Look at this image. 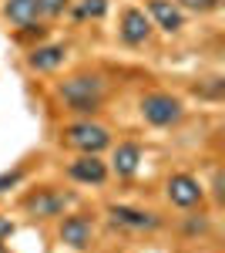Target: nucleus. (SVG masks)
Returning a JSON list of instances; mask_svg holds the SVG:
<instances>
[{
	"label": "nucleus",
	"instance_id": "obj_21",
	"mask_svg": "<svg viewBox=\"0 0 225 253\" xmlns=\"http://www.w3.org/2000/svg\"><path fill=\"white\" fill-rule=\"evenodd\" d=\"M0 253H7V247H3V243H0Z\"/></svg>",
	"mask_w": 225,
	"mask_h": 253
},
{
	"label": "nucleus",
	"instance_id": "obj_1",
	"mask_svg": "<svg viewBox=\"0 0 225 253\" xmlns=\"http://www.w3.org/2000/svg\"><path fill=\"white\" fill-rule=\"evenodd\" d=\"M57 98L64 101L67 112L91 118L94 112H101V105L108 98V81L97 71H74V75H67L57 84Z\"/></svg>",
	"mask_w": 225,
	"mask_h": 253
},
{
	"label": "nucleus",
	"instance_id": "obj_13",
	"mask_svg": "<svg viewBox=\"0 0 225 253\" xmlns=\"http://www.w3.org/2000/svg\"><path fill=\"white\" fill-rule=\"evenodd\" d=\"M64 58H67V47H64V44H37V47L27 54V64H31L34 71H40V75H51V71H57V68L64 64Z\"/></svg>",
	"mask_w": 225,
	"mask_h": 253
},
{
	"label": "nucleus",
	"instance_id": "obj_15",
	"mask_svg": "<svg viewBox=\"0 0 225 253\" xmlns=\"http://www.w3.org/2000/svg\"><path fill=\"white\" fill-rule=\"evenodd\" d=\"M24 175H27V169H24V166L3 169V172H0V196H3V193H10V189H17L20 182H24Z\"/></svg>",
	"mask_w": 225,
	"mask_h": 253
},
{
	"label": "nucleus",
	"instance_id": "obj_16",
	"mask_svg": "<svg viewBox=\"0 0 225 253\" xmlns=\"http://www.w3.org/2000/svg\"><path fill=\"white\" fill-rule=\"evenodd\" d=\"M175 3L188 14H212V10L222 7V0H175Z\"/></svg>",
	"mask_w": 225,
	"mask_h": 253
},
{
	"label": "nucleus",
	"instance_id": "obj_7",
	"mask_svg": "<svg viewBox=\"0 0 225 253\" xmlns=\"http://www.w3.org/2000/svg\"><path fill=\"white\" fill-rule=\"evenodd\" d=\"M57 240L71 250H88L94 240V219L88 213H64L57 226Z\"/></svg>",
	"mask_w": 225,
	"mask_h": 253
},
{
	"label": "nucleus",
	"instance_id": "obj_9",
	"mask_svg": "<svg viewBox=\"0 0 225 253\" xmlns=\"http://www.w3.org/2000/svg\"><path fill=\"white\" fill-rule=\"evenodd\" d=\"M145 14H148L151 27H158L165 34H178L185 27V10L175 0H145Z\"/></svg>",
	"mask_w": 225,
	"mask_h": 253
},
{
	"label": "nucleus",
	"instance_id": "obj_17",
	"mask_svg": "<svg viewBox=\"0 0 225 253\" xmlns=\"http://www.w3.org/2000/svg\"><path fill=\"white\" fill-rule=\"evenodd\" d=\"M37 7L44 17H61V14H67L71 0H37Z\"/></svg>",
	"mask_w": 225,
	"mask_h": 253
},
{
	"label": "nucleus",
	"instance_id": "obj_2",
	"mask_svg": "<svg viewBox=\"0 0 225 253\" xmlns=\"http://www.w3.org/2000/svg\"><path fill=\"white\" fill-rule=\"evenodd\" d=\"M61 142L67 149H74L81 156H101L108 145H111V132L101 125V122H91V118H81V122H71L64 128Z\"/></svg>",
	"mask_w": 225,
	"mask_h": 253
},
{
	"label": "nucleus",
	"instance_id": "obj_10",
	"mask_svg": "<svg viewBox=\"0 0 225 253\" xmlns=\"http://www.w3.org/2000/svg\"><path fill=\"white\" fill-rule=\"evenodd\" d=\"M67 175H71L74 182H81V186H104L108 175H111V169H108V162L101 156H77L74 162L67 166Z\"/></svg>",
	"mask_w": 225,
	"mask_h": 253
},
{
	"label": "nucleus",
	"instance_id": "obj_6",
	"mask_svg": "<svg viewBox=\"0 0 225 253\" xmlns=\"http://www.w3.org/2000/svg\"><path fill=\"white\" fill-rule=\"evenodd\" d=\"M165 196H168L171 206H178V210H195L205 199V186L192 172H175L168 179V186H165Z\"/></svg>",
	"mask_w": 225,
	"mask_h": 253
},
{
	"label": "nucleus",
	"instance_id": "obj_19",
	"mask_svg": "<svg viewBox=\"0 0 225 253\" xmlns=\"http://www.w3.org/2000/svg\"><path fill=\"white\" fill-rule=\"evenodd\" d=\"M7 236H14V223H10L7 216H0V243H3Z\"/></svg>",
	"mask_w": 225,
	"mask_h": 253
},
{
	"label": "nucleus",
	"instance_id": "obj_4",
	"mask_svg": "<svg viewBox=\"0 0 225 253\" xmlns=\"http://www.w3.org/2000/svg\"><path fill=\"white\" fill-rule=\"evenodd\" d=\"M74 206V193H64L54 186H40L31 196H24V213L31 219H61Z\"/></svg>",
	"mask_w": 225,
	"mask_h": 253
},
{
	"label": "nucleus",
	"instance_id": "obj_20",
	"mask_svg": "<svg viewBox=\"0 0 225 253\" xmlns=\"http://www.w3.org/2000/svg\"><path fill=\"white\" fill-rule=\"evenodd\" d=\"M212 193H215V199H222V172H219V169L212 175Z\"/></svg>",
	"mask_w": 225,
	"mask_h": 253
},
{
	"label": "nucleus",
	"instance_id": "obj_8",
	"mask_svg": "<svg viewBox=\"0 0 225 253\" xmlns=\"http://www.w3.org/2000/svg\"><path fill=\"white\" fill-rule=\"evenodd\" d=\"M151 20L148 14L141 10V7H125L121 10V20H118V38L125 41L128 47H141V44H148L151 38Z\"/></svg>",
	"mask_w": 225,
	"mask_h": 253
},
{
	"label": "nucleus",
	"instance_id": "obj_5",
	"mask_svg": "<svg viewBox=\"0 0 225 253\" xmlns=\"http://www.w3.org/2000/svg\"><path fill=\"white\" fill-rule=\"evenodd\" d=\"M108 219L118 230H131V233H151L161 226V216L148 213V210H138V206H125V203H111L108 206Z\"/></svg>",
	"mask_w": 225,
	"mask_h": 253
},
{
	"label": "nucleus",
	"instance_id": "obj_11",
	"mask_svg": "<svg viewBox=\"0 0 225 253\" xmlns=\"http://www.w3.org/2000/svg\"><path fill=\"white\" fill-rule=\"evenodd\" d=\"M3 17L20 31H37L44 14H40L37 0H3Z\"/></svg>",
	"mask_w": 225,
	"mask_h": 253
},
{
	"label": "nucleus",
	"instance_id": "obj_12",
	"mask_svg": "<svg viewBox=\"0 0 225 253\" xmlns=\"http://www.w3.org/2000/svg\"><path fill=\"white\" fill-rule=\"evenodd\" d=\"M141 159H145V152H141L138 142H118L108 169H111L114 175H121V179H131V175L141 169Z\"/></svg>",
	"mask_w": 225,
	"mask_h": 253
},
{
	"label": "nucleus",
	"instance_id": "obj_14",
	"mask_svg": "<svg viewBox=\"0 0 225 253\" xmlns=\"http://www.w3.org/2000/svg\"><path fill=\"white\" fill-rule=\"evenodd\" d=\"M108 0H71V17L77 20V24H84V20H101L104 14H108Z\"/></svg>",
	"mask_w": 225,
	"mask_h": 253
},
{
	"label": "nucleus",
	"instance_id": "obj_3",
	"mask_svg": "<svg viewBox=\"0 0 225 253\" xmlns=\"http://www.w3.org/2000/svg\"><path fill=\"white\" fill-rule=\"evenodd\" d=\"M138 108H141V118L155 128H171L185 118V101L171 91H148Z\"/></svg>",
	"mask_w": 225,
	"mask_h": 253
},
{
	"label": "nucleus",
	"instance_id": "obj_18",
	"mask_svg": "<svg viewBox=\"0 0 225 253\" xmlns=\"http://www.w3.org/2000/svg\"><path fill=\"white\" fill-rule=\"evenodd\" d=\"M208 230V216H202V213H192L185 219V233L188 236H195V233H205Z\"/></svg>",
	"mask_w": 225,
	"mask_h": 253
}]
</instances>
